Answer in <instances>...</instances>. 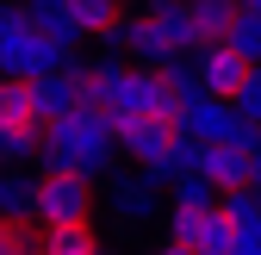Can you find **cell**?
I'll return each instance as SVG.
<instances>
[{
	"label": "cell",
	"mask_w": 261,
	"mask_h": 255,
	"mask_svg": "<svg viewBox=\"0 0 261 255\" xmlns=\"http://www.w3.org/2000/svg\"><path fill=\"white\" fill-rule=\"evenodd\" d=\"M106 112H137V118H180V93L168 87V75L162 69H130L118 100Z\"/></svg>",
	"instance_id": "cell-3"
},
{
	"label": "cell",
	"mask_w": 261,
	"mask_h": 255,
	"mask_svg": "<svg viewBox=\"0 0 261 255\" xmlns=\"http://www.w3.org/2000/svg\"><path fill=\"white\" fill-rule=\"evenodd\" d=\"M230 255H261V224H249V231H237V243H230Z\"/></svg>",
	"instance_id": "cell-24"
},
{
	"label": "cell",
	"mask_w": 261,
	"mask_h": 255,
	"mask_svg": "<svg viewBox=\"0 0 261 255\" xmlns=\"http://www.w3.org/2000/svg\"><path fill=\"white\" fill-rule=\"evenodd\" d=\"M106 243L93 237V224H44V255H100Z\"/></svg>",
	"instance_id": "cell-15"
},
{
	"label": "cell",
	"mask_w": 261,
	"mask_h": 255,
	"mask_svg": "<svg viewBox=\"0 0 261 255\" xmlns=\"http://www.w3.org/2000/svg\"><path fill=\"white\" fill-rule=\"evenodd\" d=\"M249 7H261V0H249Z\"/></svg>",
	"instance_id": "cell-28"
},
{
	"label": "cell",
	"mask_w": 261,
	"mask_h": 255,
	"mask_svg": "<svg viewBox=\"0 0 261 255\" xmlns=\"http://www.w3.org/2000/svg\"><path fill=\"white\" fill-rule=\"evenodd\" d=\"M0 218H25V224H38V181L0 168Z\"/></svg>",
	"instance_id": "cell-13"
},
{
	"label": "cell",
	"mask_w": 261,
	"mask_h": 255,
	"mask_svg": "<svg viewBox=\"0 0 261 255\" xmlns=\"http://www.w3.org/2000/svg\"><path fill=\"white\" fill-rule=\"evenodd\" d=\"M199 174L218 187V193L255 187V162H249V149H230V143H205V156H199Z\"/></svg>",
	"instance_id": "cell-8"
},
{
	"label": "cell",
	"mask_w": 261,
	"mask_h": 255,
	"mask_svg": "<svg viewBox=\"0 0 261 255\" xmlns=\"http://www.w3.org/2000/svg\"><path fill=\"white\" fill-rule=\"evenodd\" d=\"M31 87H38V118H44V131L62 124L75 106H93V100H87V69H75V62L56 69V75H38Z\"/></svg>",
	"instance_id": "cell-5"
},
{
	"label": "cell",
	"mask_w": 261,
	"mask_h": 255,
	"mask_svg": "<svg viewBox=\"0 0 261 255\" xmlns=\"http://www.w3.org/2000/svg\"><path fill=\"white\" fill-rule=\"evenodd\" d=\"M112 44H118L124 56L168 62V44H162V31H155V19H149V13H137V19H118V25H112Z\"/></svg>",
	"instance_id": "cell-11"
},
{
	"label": "cell",
	"mask_w": 261,
	"mask_h": 255,
	"mask_svg": "<svg viewBox=\"0 0 261 255\" xmlns=\"http://www.w3.org/2000/svg\"><path fill=\"white\" fill-rule=\"evenodd\" d=\"M118 143L130 149V162H137V168H149L155 156H168V149L180 143V118H137Z\"/></svg>",
	"instance_id": "cell-9"
},
{
	"label": "cell",
	"mask_w": 261,
	"mask_h": 255,
	"mask_svg": "<svg viewBox=\"0 0 261 255\" xmlns=\"http://www.w3.org/2000/svg\"><path fill=\"white\" fill-rule=\"evenodd\" d=\"M143 255H199V249H187V243H174V237H162V243L143 249Z\"/></svg>",
	"instance_id": "cell-25"
},
{
	"label": "cell",
	"mask_w": 261,
	"mask_h": 255,
	"mask_svg": "<svg viewBox=\"0 0 261 255\" xmlns=\"http://www.w3.org/2000/svg\"><path fill=\"white\" fill-rule=\"evenodd\" d=\"M31 19H38V31H50L62 50L81 44V25H75V13H69V0H31Z\"/></svg>",
	"instance_id": "cell-14"
},
{
	"label": "cell",
	"mask_w": 261,
	"mask_h": 255,
	"mask_svg": "<svg viewBox=\"0 0 261 255\" xmlns=\"http://www.w3.org/2000/svg\"><path fill=\"white\" fill-rule=\"evenodd\" d=\"M218 199H224V193H218V187H212L205 174H187V181L174 187V206H193V212H212Z\"/></svg>",
	"instance_id": "cell-22"
},
{
	"label": "cell",
	"mask_w": 261,
	"mask_h": 255,
	"mask_svg": "<svg viewBox=\"0 0 261 255\" xmlns=\"http://www.w3.org/2000/svg\"><path fill=\"white\" fill-rule=\"evenodd\" d=\"M0 255H44V237H31L25 218H0Z\"/></svg>",
	"instance_id": "cell-21"
},
{
	"label": "cell",
	"mask_w": 261,
	"mask_h": 255,
	"mask_svg": "<svg viewBox=\"0 0 261 255\" xmlns=\"http://www.w3.org/2000/svg\"><path fill=\"white\" fill-rule=\"evenodd\" d=\"M249 162H255V187H261V143H255V149H249Z\"/></svg>",
	"instance_id": "cell-26"
},
{
	"label": "cell",
	"mask_w": 261,
	"mask_h": 255,
	"mask_svg": "<svg viewBox=\"0 0 261 255\" xmlns=\"http://www.w3.org/2000/svg\"><path fill=\"white\" fill-rule=\"evenodd\" d=\"M69 69V50H62L50 31H38L31 19V0H0V75H19V81H38Z\"/></svg>",
	"instance_id": "cell-1"
},
{
	"label": "cell",
	"mask_w": 261,
	"mask_h": 255,
	"mask_svg": "<svg viewBox=\"0 0 261 255\" xmlns=\"http://www.w3.org/2000/svg\"><path fill=\"white\" fill-rule=\"evenodd\" d=\"M106 199H112V218H118V224H130V231H137V224H155V218H162V199H155V181L137 168V174H112L106 181Z\"/></svg>",
	"instance_id": "cell-6"
},
{
	"label": "cell",
	"mask_w": 261,
	"mask_h": 255,
	"mask_svg": "<svg viewBox=\"0 0 261 255\" xmlns=\"http://www.w3.org/2000/svg\"><path fill=\"white\" fill-rule=\"evenodd\" d=\"M199 255H205V249H199Z\"/></svg>",
	"instance_id": "cell-29"
},
{
	"label": "cell",
	"mask_w": 261,
	"mask_h": 255,
	"mask_svg": "<svg viewBox=\"0 0 261 255\" xmlns=\"http://www.w3.org/2000/svg\"><path fill=\"white\" fill-rule=\"evenodd\" d=\"M124 75H130V69H124L118 56L93 62V69H87V100H93V106H112V100H118V87H124Z\"/></svg>",
	"instance_id": "cell-18"
},
{
	"label": "cell",
	"mask_w": 261,
	"mask_h": 255,
	"mask_svg": "<svg viewBox=\"0 0 261 255\" xmlns=\"http://www.w3.org/2000/svg\"><path fill=\"white\" fill-rule=\"evenodd\" d=\"M50 137H62L81 156H112L118 149V131H112V112L106 106H75L62 124H50Z\"/></svg>",
	"instance_id": "cell-4"
},
{
	"label": "cell",
	"mask_w": 261,
	"mask_h": 255,
	"mask_svg": "<svg viewBox=\"0 0 261 255\" xmlns=\"http://www.w3.org/2000/svg\"><path fill=\"white\" fill-rule=\"evenodd\" d=\"M69 13H75V25H81V38H112V25L124 19L118 0H69Z\"/></svg>",
	"instance_id": "cell-17"
},
{
	"label": "cell",
	"mask_w": 261,
	"mask_h": 255,
	"mask_svg": "<svg viewBox=\"0 0 261 255\" xmlns=\"http://www.w3.org/2000/svg\"><path fill=\"white\" fill-rule=\"evenodd\" d=\"M149 19H155V31H162V44H168V56H180V50H199L193 0H149Z\"/></svg>",
	"instance_id": "cell-10"
},
{
	"label": "cell",
	"mask_w": 261,
	"mask_h": 255,
	"mask_svg": "<svg viewBox=\"0 0 261 255\" xmlns=\"http://www.w3.org/2000/svg\"><path fill=\"white\" fill-rule=\"evenodd\" d=\"M38 224H93V181L38 174Z\"/></svg>",
	"instance_id": "cell-2"
},
{
	"label": "cell",
	"mask_w": 261,
	"mask_h": 255,
	"mask_svg": "<svg viewBox=\"0 0 261 255\" xmlns=\"http://www.w3.org/2000/svg\"><path fill=\"white\" fill-rule=\"evenodd\" d=\"M237 106H243V112H249V118L261 124V62H255V75H249V87L237 93Z\"/></svg>",
	"instance_id": "cell-23"
},
{
	"label": "cell",
	"mask_w": 261,
	"mask_h": 255,
	"mask_svg": "<svg viewBox=\"0 0 261 255\" xmlns=\"http://www.w3.org/2000/svg\"><path fill=\"white\" fill-rule=\"evenodd\" d=\"M199 75H205V93L237 100V93L249 87V75H255V62H249L237 44H212V50H199Z\"/></svg>",
	"instance_id": "cell-7"
},
{
	"label": "cell",
	"mask_w": 261,
	"mask_h": 255,
	"mask_svg": "<svg viewBox=\"0 0 261 255\" xmlns=\"http://www.w3.org/2000/svg\"><path fill=\"white\" fill-rule=\"evenodd\" d=\"M0 118H7V124H44L38 118V87L19 81V75H7V81H0Z\"/></svg>",
	"instance_id": "cell-16"
},
{
	"label": "cell",
	"mask_w": 261,
	"mask_h": 255,
	"mask_svg": "<svg viewBox=\"0 0 261 255\" xmlns=\"http://www.w3.org/2000/svg\"><path fill=\"white\" fill-rule=\"evenodd\" d=\"M230 243H237V218L224 212V199L205 212V231H199V249L205 255H230Z\"/></svg>",
	"instance_id": "cell-19"
},
{
	"label": "cell",
	"mask_w": 261,
	"mask_h": 255,
	"mask_svg": "<svg viewBox=\"0 0 261 255\" xmlns=\"http://www.w3.org/2000/svg\"><path fill=\"white\" fill-rule=\"evenodd\" d=\"M100 255H124V249H100Z\"/></svg>",
	"instance_id": "cell-27"
},
{
	"label": "cell",
	"mask_w": 261,
	"mask_h": 255,
	"mask_svg": "<svg viewBox=\"0 0 261 255\" xmlns=\"http://www.w3.org/2000/svg\"><path fill=\"white\" fill-rule=\"evenodd\" d=\"M199 231H205V212H193V206H174L168 218H162V237H174L187 249H199Z\"/></svg>",
	"instance_id": "cell-20"
},
{
	"label": "cell",
	"mask_w": 261,
	"mask_h": 255,
	"mask_svg": "<svg viewBox=\"0 0 261 255\" xmlns=\"http://www.w3.org/2000/svg\"><path fill=\"white\" fill-rule=\"evenodd\" d=\"M243 13V0H193V25H199V50L230 44V25Z\"/></svg>",
	"instance_id": "cell-12"
}]
</instances>
